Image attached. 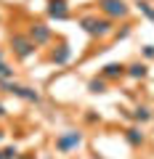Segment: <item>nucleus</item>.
I'll return each instance as SVG.
<instances>
[{
	"label": "nucleus",
	"mask_w": 154,
	"mask_h": 159,
	"mask_svg": "<svg viewBox=\"0 0 154 159\" xmlns=\"http://www.w3.org/2000/svg\"><path fill=\"white\" fill-rule=\"evenodd\" d=\"M80 27H82V32L88 34V37H93V40H104L106 34H112L114 32V21H109L106 16H82L80 19Z\"/></svg>",
	"instance_id": "obj_1"
},
{
	"label": "nucleus",
	"mask_w": 154,
	"mask_h": 159,
	"mask_svg": "<svg viewBox=\"0 0 154 159\" xmlns=\"http://www.w3.org/2000/svg\"><path fill=\"white\" fill-rule=\"evenodd\" d=\"M0 90L11 93V96L21 98V101H27V103H40V101H43V96L35 90V88H29V85H19L16 80H0Z\"/></svg>",
	"instance_id": "obj_2"
},
{
	"label": "nucleus",
	"mask_w": 154,
	"mask_h": 159,
	"mask_svg": "<svg viewBox=\"0 0 154 159\" xmlns=\"http://www.w3.org/2000/svg\"><path fill=\"white\" fill-rule=\"evenodd\" d=\"M80 146H82V133L80 130H64V133H58L56 141H53V148H56L58 154H72Z\"/></svg>",
	"instance_id": "obj_3"
},
{
	"label": "nucleus",
	"mask_w": 154,
	"mask_h": 159,
	"mask_svg": "<svg viewBox=\"0 0 154 159\" xmlns=\"http://www.w3.org/2000/svg\"><path fill=\"white\" fill-rule=\"evenodd\" d=\"M98 11L109 19V21H117V19H128L130 16V6L125 0H98Z\"/></svg>",
	"instance_id": "obj_4"
},
{
	"label": "nucleus",
	"mask_w": 154,
	"mask_h": 159,
	"mask_svg": "<svg viewBox=\"0 0 154 159\" xmlns=\"http://www.w3.org/2000/svg\"><path fill=\"white\" fill-rule=\"evenodd\" d=\"M11 51H13V56H16V58L27 61V58H32V56H35L37 45H35V43L27 37V34H11Z\"/></svg>",
	"instance_id": "obj_5"
},
{
	"label": "nucleus",
	"mask_w": 154,
	"mask_h": 159,
	"mask_svg": "<svg viewBox=\"0 0 154 159\" xmlns=\"http://www.w3.org/2000/svg\"><path fill=\"white\" fill-rule=\"evenodd\" d=\"M27 37L32 40L35 45L40 48V45H48L53 40V32H51V27L48 24H43V21H35V24H29V32H27Z\"/></svg>",
	"instance_id": "obj_6"
},
{
	"label": "nucleus",
	"mask_w": 154,
	"mask_h": 159,
	"mask_svg": "<svg viewBox=\"0 0 154 159\" xmlns=\"http://www.w3.org/2000/svg\"><path fill=\"white\" fill-rule=\"evenodd\" d=\"M69 3L67 0H48V16L56 19V21H64V19H69Z\"/></svg>",
	"instance_id": "obj_7"
},
{
	"label": "nucleus",
	"mask_w": 154,
	"mask_h": 159,
	"mask_svg": "<svg viewBox=\"0 0 154 159\" xmlns=\"http://www.w3.org/2000/svg\"><path fill=\"white\" fill-rule=\"evenodd\" d=\"M122 135H125V141L130 143L133 148H141L143 143H146V133H143V127H141V125H133V127H128V130L122 133Z\"/></svg>",
	"instance_id": "obj_8"
},
{
	"label": "nucleus",
	"mask_w": 154,
	"mask_h": 159,
	"mask_svg": "<svg viewBox=\"0 0 154 159\" xmlns=\"http://www.w3.org/2000/svg\"><path fill=\"white\" fill-rule=\"evenodd\" d=\"M48 58H51L56 66H64V64H69V58H72V48H69L67 43H58V45L51 51V56H48Z\"/></svg>",
	"instance_id": "obj_9"
},
{
	"label": "nucleus",
	"mask_w": 154,
	"mask_h": 159,
	"mask_svg": "<svg viewBox=\"0 0 154 159\" xmlns=\"http://www.w3.org/2000/svg\"><path fill=\"white\" fill-rule=\"evenodd\" d=\"M125 77H130V80H146V77H149V66H146L143 61L125 64Z\"/></svg>",
	"instance_id": "obj_10"
},
{
	"label": "nucleus",
	"mask_w": 154,
	"mask_h": 159,
	"mask_svg": "<svg viewBox=\"0 0 154 159\" xmlns=\"http://www.w3.org/2000/svg\"><path fill=\"white\" fill-rule=\"evenodd\" d=\"M101 77L106 80V82H114V80H120V77H125V64H117V61L106 64V66L101 69Z\"/></svg>",
	"instance_id": "obj_11"
},
{
	"label": "nucleus",
	"mask_w": 154,
	"mask_h": 159,
	"mask_svg": "<svg viewBox=\"0 0 154 159\" xmlns=\"http://www.w3.org/2000/svg\"><path fill=\"white\" fill-rule=\"evenodd\" d=\"M133 119H136L138 125L143 127V125H149V122L154 119V114H152V109H149V106H143V103H141V106L133 109Z\"/></svg>",
	"instance_id": "obj_12"
},
{
	"label": "nucleus",
	"mask_w": 154,
	"mask_h": 159,
	"mask_svg": "<svg viewBox=\"0 0 154 159\" xmlns=\"http://www.w3.org/2000/svg\"><path fill=\"white\" fill-rule=\"evenodd\" d=\"M88 90L96 93V96H98V93H106V80H104V77H93L91 82H88Z\"/></svg>",
	"instance_id": "obj_13"
},
{
	"label": "nucleus",
	"mask_w": 154,
	"mask_h": 159,
	"mask_svg": "<svg viewBox=\"0 0 154 159\" xmlns=\"http://www.w3.org/2000/svg\"><path fill=\"white\" fill-rule=\"evenodd\" d=\"M136 6H138V11H141V13H143V16H146V19H149V21H152V24H154V6H152V3H149V0H138Z\"/></svg>",
	"instance_id": "obj_14"
},
{
	"label": "nucleus",
	"mask_w": 154,
	"mask_h": 159,
	"mask_svg": "<svg viewBox=\"0 0 154 159\" xmlns=\"http://www.w3.org/2000/svg\"><path fill=\"white\" fill-rule=\"evenodd\" d=\"M0 80H16V69H13L8 61L0 66Z\"/></svg>",
	"instance_id": "obj_15"
},
{
	"label": "nucleus",
	"mask_w": 154,
	"mask_h": 159,
	"mask_svg": "<svg viewBox=\"0 0 154 159\" xmlns=\"http://www.w3.org/2000/svg\"><path fill=\"white\" fill-rule=\"evenodd\" d=\"M0 154H3V159H16V157H19V148H16V146H6Z\"/></svg>",
	"instance_id": "obj_16"
},
{
	"label": "nucleus",
	"mask_w": 154,
	"mask_h": 159,
	"mask_svg": "<svg viewBox=\"0 0 154 159\" xmlns=\"http://www.w3.org/2000/svg\"><path fill=\"white\" fill-rule=\"evenodd\" d=\"M128 34H130V27H128V24H125L122 29H114V37H117V40H125Z\"/></svg>",
	"instance_id": "obj_17"
},
{
	"label": "nucleus",
	"mask_w": 154,
	"mask_h": 159,
	"mask_svg": "<svg viewBox=\"0 0 154 159\" xmlns=\"http://www.w3.org/2000/svg\"><path fill=\"white\" fill-rule=\"evenodd\" d=\"M143 56H146V58H154V45H143Z\"/></svg>",
	"instance_id": "obj_18"
},
{
	"label": "nucleus",
	"mask_w": 154,
	"mask_h": 159,
	"mask_svg": "<svg viewBox=\"0 0 154 159\" xmlns=\"http://www.w3.org/2000/svg\"><path fill=\"white\" fill-rule=\"evenodd\" d=\"M85 122H98V114H93V111L85 114Z\"/></svg>",
	"instance_id": "obj_19"
},
{
	"label": "nucleus",
	"mask_w": 154,
	"mask_h": 159,
	"mask_svg": "<svg viewBox=\"0 0 154 159\" xmlns=\"http://www.w3.org/2000/svg\"><path fill=\"white\" fill-rule=\"evenodd\" d=\"M16 159H37V157H35V154H19Z\"/></svg>",
	"instance_id": "obj_20"
},
{
	"label": "nucleus",
	"mask_w": 154,
	"mask_h": 159,
	"mask_svg": "<svg viewBox=\"0 0 154 159\" xmlns=\"http://www.w3.org/2000/svg\"><path fill=\"white\" fill-rule=\"evenodd\" d=\"M6 64V53H3V48H0V66Z\"/></svg>",
	"instance_id": "obj_21"
},
{
	"label": "nucleus",
	"mask_w": 154,
	"mask_h": 159,
	"mask_svg": "<svg viewBox=\"0 0 154 159\" xmlns=\"http://www.w3.org/2000/svg\"><path fill=\"white\" fill-rule=\"evenodd\" d=\"M6 114H8V111H6V106H3V103H0V119L6 117Z\"/></svg>",
	"instance_id": "obj_22"
},
{
	"label": "nucleus",
	"mask_w": 154,
	"mask_h": 159,
	"mask_svg": "<svg viewBox=\"0 0 154 159\" xmlns=\"http://www.w3.org/2000/svg\"><path fill=\"white\" fill-rule=\"evenodd\" d=\"M3 138H6V133H3V130H0V141H3Z\"/></svg>",
	"instance_id": "obj_23"
},
{
	"label": "nucleus",
	"mask_w": 154,
	"mask_h": 159,
	"mask_svg": "<svg viewBox=\"0 0 154 159\" xmlns=\"http://www.w3.org/2000/svg\"><path fill=\"white\" fill-rule=\"evenodd\" d=\"M0 159H3V154H0Z\"/></svg>",
	"instance_id": "obj_24"
}]
</instances>
